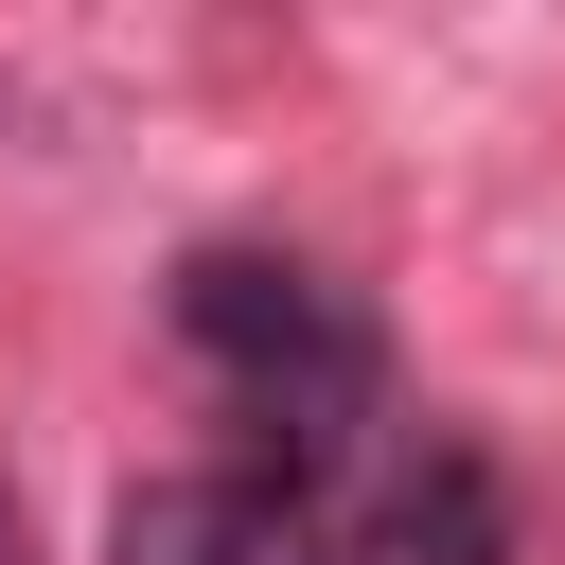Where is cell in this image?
<instances>
[{
  "label": "cell",
  "instance_id": "cell-1",
  "mask_svg": "<svg viewBox=\"0 0 565 565\" xmlns=\"http://www.w3.org/2000/svg\"><path fill=\"white\" fill-rule=\"evenodd\" d=\"M177 335L194 353H230V371H300V388H353V318L300 282V265H265V247H194L177 265Z\"/></svg>",
  "mask_w": 565,
  "mask_h": 565
},
{
  "label": "cell",
  "instance_id": "cell-2",
  "mask_svg": "<svg viewBox=\"0 0 565 565\" xmlns=\"http://www.w3.org/2000/svg\"><path fill=\"white\" fill-rule=\"evenodd\" d=\"M106 565H335V547H318L265 477H159V494H124Z\"/></svg>",
  "mask_w": 565,
  "mask_h": 565
},
{
  "label": "cell",
  "instance_id": "cell-3",
  "mask_svg": "<svg viewBox=\"0 0 565 565\" xmlns=\"http://www.w3.org/2000/svg\"><path fill=\"white\" fill-rule=\"evenodd\" d=\"M371 565H512L494 477H477V459H406V477H388V512H371Z\"/></svg>",
  "mask_w": 565,
  "mask_h": 565
},
{
  "label": "cell",
  "instance_id": "cell-4",
  "mask_svg": "<svg viewBox=\"0 0 565 565\" xmlns=\"http://www.w3.org/2000/svg\"><path fill=\"white\" fill-rule=\"evenodd\" d=\"M0 565H18V494H0Z\"/></svg>",
  "mask_w": 565,
  "mask_h": 565
}]
</instances>
